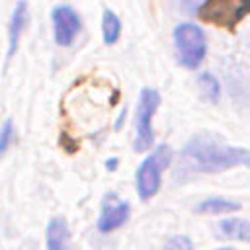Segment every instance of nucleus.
<instances>
[{
    "instance_id": "nucleus-1",
    "label": "nucleus",
    "mask_w": 250,
    "mask_h": 250,
    "mask_svg": "<svg viewBox=\"0 0 250 250\" xmlns=\"http://www.w3.org/2000/svg\"><path fill=\"white\" fill-rule=\"evenodd\" d=\"M250 164V150L230 146L209 135H195L182 148L176 164V180H189L199 174H215Z\"/></svg>"
},
{
    "instance_id": "nucleus-2",
    "label": "nucleus",
    "mask_w": 250,
    "mask_h": 250,
    "mask_svg": "<svg viewBox=\"0 0 250 250\" xmlns=\"http://www.w3.org/2000/svg\"><path fill=\"white\" fill-rule=\"evenodd\" d=\"M172 162V148L168 145H158L139 166L137 170V195L143 201H148L162 184V174Z\"/></svg>"
},
{
    "instance_id": "nucleus-3",
    "label": "nucleus",
    "mask_w": 250,
    "mask_h": 250,
    "mask_svg": "<svg viewBox=\"0 0 250 250\" xmlns=\"http://www.w3.org/2000/svg\"><path fill=\"white\" fill-rule=\"evenodd\" d=\"M174 43H176V55H178V62L184 68H197L207 53V41H205V33L201 31V27H197L195 23H180L174 29Z\"/></svg>"
},
{
    "instance_id": "nucleus-4",
    "label": "nucleus",
    "mask_w": 250,
    "mask_h": 250,
    "mask_svg": "<svg viewBox=\"0 0 250 250\" xmlns=\"http://www.w3.org/2000/svg\"><path fill=\"white\" fill-rule=\"evenodd\" d=\"M160 105V94L152 88H143L139 96L137 105V117H135V141L133 148L137 152H145L154 143V131H152V115L156 113Z\"/></svg>"
},
{
    "instance_id": "nucleus-5",
    "label": "nucleus",
    "mask_w": 250,
    "mask_h": 250,
    "mask_svg": "<svg viewBox=\"0 0 250 250\" xmlns=\"http://www.w3.org/2000/svg\"><path fill=\"white\" fill-rule=\"evenodd\" d=\"M248 12H250V0H205L199 6L197 16L203 21L227 29H234V25Z\"/></svg>"
},
{
    "instance_id": "nucleus-6",
    "label": "nucleus",
    "mask_w": 250,
    "mask_h": 250,
    "mask_svg": "<svg viewBox=\"0 0 250 250\" xmlns=\"http://www.w3.org/2000/svg\"><path fill=\"white\" fill-rule=\"evenodd\" d=\"M131 207L127 201L119 199L117 193H107L102 201V211H100V219H98V230L100 232H111L121 229L127 219H129Z\"/></svg>"
},
{
    "instance_id": "nucleus-7",
    "label": "nucleus",
    "mask_w": 250,
    "mask_h": 250,
    "mask_svg": "<svg viewBox=\"0 0 250 250\" xmlns=\"http://www.w3.org/2000/svg\"><path fill=\"white\" fill-rule=\"evenodd\" d=\"M51 16H53V29H55V41H57V45L68 47L76 39L80 27H82L78 14L70 6L61 4V6H57L53 10Z\"/></svg>"
},
{
    "instance_id": "nucleus-8",
    "label": "nucleus",
    "mask_w": 250,
    "mask_h": 250,
    "mask_svg": "<svg viewBox=\"0 0 250 250\" xmlns=\"http://www.w3.org/2000/svg\"><path fill=\"white\" fill-rule=\"evenodd\" d=\"M47 250H72L70 230L62 217H55L47 225Z\"/></svg>"
},
{
    "instance_id": "nucleus-9",
    "label": "nucleus",
    "mask_w": 250,
    "mask_h": 250,
    "mask_svg": "<svg viewBox=\"0 0 250 250\" xmlns=\"http://www.w3.org/2000/svg\"><path fill=\"white\" fill-rule=\"evenodd\" d=\"M27 20H29V12H27V2L25 0H20L12 12V18H10V31H8V39H10V47H8V57H12L20 45V37H21V31L23 27L27 25Z\"/></svg>"
},
{
    "instance_id": "nucleus-10",
    "label": "nucleus",
    "mask_w": 250,
    "mask_h": 250,
    "mask_svg": "<svg viewBox=\"0 0 250 250\" xmlns=\"http://www.w3.org/2000/svg\"><path fill=\"white\" fill-rule=\"evenodd\" d=\"M219 232H221V236H225V238L250 242V221L240 219V217L223 219V221L219 223Z\"/></svg>"
},
{
    "instance_id": "nucleus-11",
    "label": "nucleus",
    "mask_w": 250,
    "mask_h": 250,
    "mask_svg": "<svg viewBox=\"0 0 250 250\" xmlns=\"http://www.w3.org/2000/svg\"><path fill=\"white\" fill-rule=\"evenodd\" d=\"M240 209V203L232 201V199H225V197H209L203 199L195 211L197 213H205V215H227V213H234Z\"/></svg>"
},
{
    "instance_id": "nucleus-12",
    "label": "nucleus",
    "mask_w": 250,
    "mask_h": 250,
    "mask_svg": "<svg viewBox=\"0 0 250 250\" xmlns=\"http://www.w3.org/2000/svg\"><path fill=\"white\" fill-rule=\"evenodd\" d=\"M102 35H104V43H105V45L117 43V39H119V35H121V21H119V18H117L111 10H104V18H102Z\"/></svg>"
},
{
    "instance_id": "nucleus-13",
    "label": "nucleus",
    "mask_w": 250,
    "mask_h": 250,
    "mask_svg": "<svg viewBox=\"0 0 250 250\" xmlns=\"http://www.w3.org/2000/svg\"><path fill=\"white\" fill-rule=\"evenodd\" d=\"M197 84H199L201 94H203V98H205L207 102L215 104V102L219 100V96H221V86H219V80H217L211 72H203V74H199Z\"/></svg>"
},
{
    "instance_id": "nucleus-14",
    "label": "nucleus",
    "mask_w": 250,
    "mask_h": 250,
    "mask_svg": "<svg viewBox=\"0 0 250 250\" xmlns=\"http://www.w3.org/2000/svg\"><path fill=\"white\" fill-rule=\"evenodd\" d=\"M14 137H16V133H14V121L12 119H6L4 125L0 127V156L6 154V150L14 143Z\"/></svg>"
},
{
    "instance_id": "nucleus-15",
    "label": "nucleus",
    "mask_w": 250,
    "mask_h": 250,
    "mask_svg": "<svg viewBox=\"0 0 250 250\" xmlns=\"http://www.w3.org/2000/svg\"><path fill=\"white\" fill-rule=\"evenodd\" d=\"M162 250H193V242L186 234H176V236L166 240Z\"/></svg>"
},
{
    "instance_id": "nucleus-16",
    "label": "nucleus",
    "mask_w": 250,
    "mask_h": 250,
    "mask_svg": "<svg viewBox=\"0 0 250 250\" xmlns=\"http://www.w3.org/2000/svg\"><path fill=\"white\" fill-rule=\"evenodd\" d=\"M105 168L113 172V170L117 168V158H111V160H107V162H105Z\"/></svg>"
},
{
    "instance_id": "nucleus-17",
    "label": "nucleus",
    "mask_w": 250,
    "mask_h": 250,
    "mask_svg": "<svg viewBox=\"0 0 250 250\" xmlns=\"http://www.w3.org/2000/svg\"><path fill=\"white\" fill-rule=\"evenodd\" d=\"M217 250H234V248H229V246H227V248H217Z\"/></svg>"
}]
</instances>
